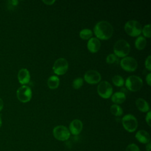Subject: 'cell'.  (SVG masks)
Here are the masks:
<instances>
[{"instance_id": "obj_7", "label": "cell", "mask_w": 151, "mask_h": 151, "mask_svg": "<svg viewBox=\"0 0 151 151\" xmlns=\"http://www.w3.org/2000/svg\"><path fill=\"white\" fill-rule=\"evenodd\" d=\"M54 137L60 141H66L70 137V132L67 127L63 125L55 126L52 130Z\"/></svg>"}, {"instance_id": "obj_5", "label": "cell", "mask_w": 151, "mask_h": 151, "mask_svg": "<svg viewBox=\"0 0 151 151\" xmlns=\"http://www.w3.org/2000/svg\"><path fill=\"white\" fill-rule=\"evenodd\" d=\"M122 123L124 129L129 133L135 132L138 126L137 119L131 114L124 115L122 119Z\"/></svg>"}, {"instance_id": "obj_31", "label": "cell", "mask_w": 151, "mask_h": 151, "mask_svg": "<svg viewBox=\"0 0 151 151\" xmlns=\"http://www.w3.org/2000/svg\"><path fill=\"white\" fill-rule=\"evenodd\" d=\"M55 2V0H43L42 2L44 3L45 5H51Z\"/></svg>"}, {"instance_id": "obj_15", "label": "cell", "mask_w": 151, "mask_h": 151, "mask_svg": "<svg viewBox=\"0 0 151 151\" xmlns=\"http://www.w3.org/2000/svg\"><path fill=\"white\" fill-rule=\"evenodd\" d=\"M135 138L140 143L147 144L150 142V137L149 133L145 130H140L137 131L135 134Z\"/></svg>"}, {"instance_id": "obj_4", "label": "cell", "mask_w": 151, "mask_h": 151, "mask_svg": "<svg viewBox=\"0 0 151 151\" xmlns=\"http://www.w3.org/2000/svg\"><path fill=\"white\" fill-rule=\"evenodd\" d=\"M143 84L142 79L135 75L128 77L125 81V86L127 89L133 92L140 90L143 86Z\"/></svg>"}, {"instance_id": "obj_3", "label": "cell", "mask_w": 151, "mask_h": 151, "mask_svg": "<svg viewBox=\"0 0 151 151\" xmlns=\"http://www.w3.org/2000/svg\"><path fill=\"white\" fill-rule=\"evenodd\" d=\"M124 31L131 37H138L142 33V27L139 22L136 20H129L126 22Z\"/></svg>"}, {"instance_id": "obj_1", "label": "cell", "mask_w": 151, "mask_h": 151, "mask_svg": "<svg viewBox=\"0 0 151 151\" xmlns=\"http://www.w3.org/2000/svg\"><path fill=\"white\" fill-rule=\"evenodd\" d=\"M93 31L97 39L107 40L111 37L113 34V27L109 22L100 21L96 24Z\"/></svg>"}, {"instance_id": "obj_20", "label": "cell", "mask_w": 151, "mask_h": 151, "mask_svg": "<svg viewBox=\"0 0 151 151\" xmlns=\"http://www.w3.org/2000/svg\"><path fill=\"white\" fill-rule=\"evenodd\" d=\"M92 35H93L92 31L88 28H84L81 29L79 33L80 37L81 39L84 40H88L91 38Z\"/></svg>"}, {"instance_id": "obj_28", "label": "cell", "mask_w": 151, "mask_h": 151, "mask_svg": "<svg viewBox=\"0 0 151 151\" xmlns=\"http://www.w3.org/2000/svg\"><path fill=\"white\" fill-rule=\"evenodd\" d=\"M8 3V7L9 9H11V6H12V9L13 8V7L17 6L18 4V1H16V0H12V1H8L7 2Z\"/></svg>"}, {"instance_id": "obj_24", "label": "cell", "mask_w": 151, "mask_h": 151, "mask_svg": "<svg viewBox=\"0 0 151 151\" xmlns=\"http://www.w3.org/2000/svg\"><path fill=\"white\" fill-rule=\"evenodd\" d=\"M106 61L107 64H111L117 63V61H119V59H118V57L116 55H115L114 54H110L107 56Z\"/></svg>"}, {"instance_id": "obj_13", "label": "cell", "mask_w": 151, "mask_h": 151, "mask_svg": "<svg viewBox=\"0 0 151 151\" xmlns=\"http://www.w3.org/2000/svg\"><path fill=\"white\" fill-rule=\"evenodd\" d=\"M100 41L96 37H91L88 40L87 44V49L91 53L98 52L100 48Z\"/></svg>"}, {"instance_id": "obj_8", "label": "cell", "mask_w": 151, "mask_h": 151, "mask_svg": "<svg viewBox=\"0 0 151 151\" xmlns=\"http://www.w3.org/2000/svg\"><path fill=\"white\" fill-rule=\"evenodd\" d=\"M68 69V63L64 58H59L54 62L52 67L54 73L58 76L63 75Z\"/></svg>"}, {"instance_id": "obj_11", "label": "cell", "mask_w": 151, "mask_h": 151, "mask_svg": "<svg viewBox=\"0 0 151 151\" xmlns=\"http://www.w3.org/2000/svg\"><path fill=\"white\" fill-rule=\"evenodd\" d=\"M84 79L86 82L90 84H96L101 81V76L97 71L90 70L85 73Z\"/></svg>"}, {"instance_id": "obj_2", "label": "cell", "mask_w": 151, "mask_h": 151, "mask_svg": "<svg viewBox=\"0 0 151 151\" xmlns=\"http://www.w3.org/2000/svg\"><path fill=\"white\" fill-rule=\"evenodd\" d=\"M130 50V46L129 42L124 40L117 41L113 46L114 54L119 58L127 57Z\"/></svg>"}, {"instance_id": "obj_27", "label": "cell", "mask_w": 151, "mask_h": 151, "mask_svg": "<svg viewBox=\"0 0 151 151\" xmlns=\"http://www.w3.org/2000/svg\"><path fill=\"white\" fill-rule=\"evenodd\" d=\"M150 61H151V56H150V55H149L145 60V67L146 68V69L148 70V71H151Z\"/></svg>"}, {"instance_id": "obj_9", "label": "cell", "mask_w": 151, "mask_h": 151, "mask_svg": "<svg viewBox=\"0 0 151 151\" xmlns=\"http://www.w3.org/2000/svg\"><path fill=\"white\" fill-rule=\"evenodd\" d=\"M17 97L19 101L22 103H27L32 97V90L26 85L21 86L17 91Z\"/></svg>"}, {"instance_id": "obj_12", "label": "cell", "mask_w": 151, "mask_h": 151, "mask_svg": "<svg viewBox=\"0 0 151 151\" xmlns=\"http://www.w3.org/2000/svg\"><path fill=\"white\" fill-rule=\"evenodd\" d=\"M83 129V123L79 119H74L70 123L69 131L74 136L79 134Z\"/></svg>"}, {"instance_id": "obj_23", "label": "cell", "mask_w": 151, "mask_h": 151, "mask_svg": "<svg viewBox=\"0 0 151 151\" xmlns=\"http://www.w3.org/2000/svg\"><path fill=\"white\" fill-rule=\"evenodd\" d=\"M83 81L84 80L81 77H78L75 78L72 83L73 87L76 90L79 89L80 87H82L83 84Z\"/></svg>"}, {"instance_id": "obj_25", "label": "cell", "mask_w": 151, "mask_h": 151, "mask_svg": "<svg viewBox=\"0 0 151 151\" xmlns=\"http://www.w3.org/2000/svg\"><path fill=\"white\" fill-rule=\"evenodd\" d=\"M142 32L144 37L150 38V35H150V24H149L145 25L143 27V28H142Z\"/></svg>"}, {"instance_id": "obj_19", "label": "cell", "mask_w": 151, "mask_h": 151, "mask_svg": "<svg viewBox=\"0 0 151 151\" xmlns=\"http://www.w3.org/2000/svg\"><path fill=\"white\" fill-rule=\"evenodd\" d=\"M146 39L143 36H138L134 42V45L136 49L139 50H143L146 45Z\"/></svg>"}, {"instance_id": "obj_29", "label": "cell", "mask_w": 151, "mask_h": 151, "mask_svg": "<svg viewBox=\"0 0 151 151\" xmlns=\"http://www.w3.org/2000/svg\"><path fill=\"white\" fill-rule=\"evenodd\" d=\"M150 117H151V111H149L148 112H147V114L145 117V120L149 126H150Z\"/></svg>"}, {"instance_id": "obj_18", "label": "cell", "mask_w": 151, "mask_h": 151, "mask_svg": "<svg viewBox=\"0 0 151 151\" xmlns=\"http://www.w3.org/2000/svg\"><path fill=\"white\" fill-rule=\"evenodd\" d=\"M60 84V79L57 76L52 75L50 76L47 80V85L50 89L57 88Z\"/></svg>"}, {"instance_id": "obj_34", "label": "cell", "mask_w": 151, "mask_h": 151, "mask_svg": "<svg viewBox=\"0 0 151 151\" xmlns=\"http://www.w3.org/2000/svg\"><path fill=\"white\" fill-rule=\"evenodd\" d=\"M2 119H1V116H0V128H1V126H2Z\"/></svg>"}, {"instance_id": "obj_30", "label": "cell", "mask_w": 151, "mask_h": 151, "mask_svg": "<svg viewBox=\"0 0 151 151\" xmlns=\"http://www.w3.org/2000/svg\"><path fill=\"white\" fill-rule=\"evenodd\" d=\"M146 81L149 86L151 85V73H149L146 77Z\"/></svg>"}, {"instance_id": "obj_17", "label": "cell", "mask_w": 151, "mask_h": 151, "mask_svg": "<svg viewBox=\"0 0 151 151\" xmlns=\"http://www.w3.org/2000/svg\"><path fill=\"white\" fill-rule=\"evenodd\" d=\"M126 99V96L123 92L117 91L111 96V100L116 104L123 103Z\"/></svg>"}, {"instance_id": "obj_16", "label": "cell", "mask_w": 151, "mask_h": 151, "mask_svg": "<svg viewBox=\"0 0 151 151\" xmlns=\"http://www.w3.org/2000/svg\"><path fill=\"white\" fill-rule=\"evenodd\" d=\"M136 106L139 110L143 113H147L150 111L149 103L142 98H138L136 100Z\"/></svg>"}, {"instance_id": "obj_10", "label": "cell", "mask_w": 151, "mask_h": 151, "mask_svg": "<svg viewBox=\"0 0 151 151\" xmlns=\"http://www.w3.org/2000/svg\"><path fill=\"white\" fill-rule=\"evenodd\" d=\"M121 67L126 71L133 72L137 68V62L132 57H125L123 58L120 63Z\"/></svg>"}, {"instance_id": "obj_32", "label": "cell", "mask_w": 151, "mask_h": 151, "mask_svg": "<svg viewBox=\"0 0 151 151\" xmlns=\"http://www.w3.org/2000/svg\"><path fill=\"white\" fill-rule=\"evenodd\" d=\"M146 151H150V150H151L150 142H149L147 144H146Z\"/></svg>"}, {"instance_id": "obj_6", "label": "cell", "mask_w": 151, "mask_h": 151, "mask_svg": "<svg viewBox=\"0 0 151 151\" xmlns=\"http://www.w3.org/2000/svg\"><path fill=\"white\" fill-rule=\"evenodd\" d=\"M97 90L98 94L105 99L110 98L113 94L112 86L107 81H101L97 86Z\"/></svg>"}, {"instance_id": "obj_21", "label": "cell", "mask_w": 151, "mask_h": 151, "mask_svg": "<svg viewBox=\"0 0 151 151\" xmlns=\"http://www.w3.org/2000/svg\"><path fill=\"white\" fill-rule=\"evenodd\" d=\"M110 111L115 116H120L123 114V111L122 108L118 104H113L110 106Z\"/></svg>"}, {"instance_id": "obj_14", "label": "cell", "mask_w": 151, "mask_h": 151, "mask_svg": "<svg viewBox=\"0 0 151 151\" xmlns=\"http://www.w3.org/2000/svg\"><path fill=\"white\" fill-rule=\"evenodd\" d=\"M18 79L21 84H28L30 80V74L27 68H21L18 73Z\"/></svg>"}, {"instance_id": "obj_33", "label": "cell", "mask_w": 151, "mask_h": 151, "mask_svg": "<svg viewBox=\"0 0 151 151\" xmlns=\"http://www.w3.org/2000/svg\"><path fill=\"white\" fill-rule=\"evenodd\" d=\"M4 107V102L1 98H0V111L3 109Z\"/></svg>"}, {"instance_id": "obj_26", "label": "cell", "mask_w": 151, "mask_h": 151, "mask_svg": "<svg viewBox=\"0 0 151 151\" xmlns=\"http://www.w3.org/2000/svg\"><path fill=\"white\" fill-rule=\"evenodd\" d=\"M126 151H140V149L135 143H130L126 147Z\"/></svg>"}, {"instance_id": "obj_22", "label": "cell", "mask_w": 151, "mask_h": 151, "mask_svg": "<svg viewBox=\"0 0 151 151\" xmlns=\"http://www.w3.org/2000/svg\"><path fill=\"white\" fill-rule=\"evenodd\" d=\"M112 82L114 86L121 87L124 84V78L120 75H115L112 77Z\"/></svg>"}]
</instances>
